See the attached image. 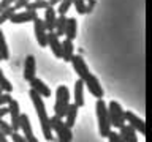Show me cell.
Masks as SVG:
<instances>
[{"label": "cell", "mask_w": 152, "mask_h": 142, "mask_svg": "<svg viewBox=\"0 0 152 142\" xmlns=\"http://www.w3.org/2000/svg\"><path fill=\"white\" fill-rule=\"evenodd\" d=\"M28 96H30L33 106H35V112L38 115V120H40V126H41L43 136H45L46 141H52V130L49 126V117H48V112H46V107H45V103H43L41 95L37 93L33 88H30Z\"/></svg>", "instance_id": "cell-1"}, {"label": "cell", "mask_w": 152, "mask_h": 142, "mask_svg": "<svg viewBox=\"0 0 152 142\" xmlns=\"http://www.w3.org/2000/svg\"><path fill=\"white\" fill-rule=\"evenodd\" d=\"M95 112H97V118H98V130H100V136L106 137L108 133L111 131V123H109V117H108V106L103 101V98L97 99L95 104Z\"/></svg>", "instance_id": "cell-2"}, {"label": "cell", "mask_w": 152, "mask_h": 142, "mask_svg": "<svg viewBox=\"0 0 152 142\" xmlns=\"http://www.w3.org/2000/svg\"><path fill=\"white\" fill-rule=\"evenodd\" d=\"M49 126L51 130L57 134V139L60 142H71L73 141V133H71V128L65 125L64 118H60L59 115H52L49 118Z\"/></svg>", "instance_id": "cell-3"}, {"label": "cell", "mask_w": 152, "mask_h": 142, "mask_svg": "<svg viewBox=\"0 0 152 142\" xmlns=\"http://www.w3.org/2000/svg\"><path fill=\"white\" fill-rule=\"evenodd\" d=\"M70 104V90L65 85H59L56 90V104H54V114L60 118L65 117V112Z\"/></svg>", "instance_id": "cell-4"}, {"label": "cell", "mask_w": 152, "mask_h": 142, "mask_svg": "<svg viewBox=\"0 0 152 142\" xmlns=\"http://www.w3.org/2000/svg\"><path fill=\"white\" fill-rule=\"evenodd\" d=\"M108 117H109V123L114 128H121L122 125H125V118H124V109L117 101H113L108 104Z\"/></svg>", "instance_id": "cell-5"}, {"label": "cell", "mask_w": 152, "mask_h": 142, "mask_svg": "<svg viewBox=\"0 0 152 142\" xmlns=\"http://www.w3.org/2000/svg\"><path fill=\"white\" fill-rule=\"evenodd\" d=\"M33 30H35V36H37V41L41 47H46L48 46V30L45 27V21L40 17H35L33 19Z\"/></svg>", "instance_id": "cell-6"}, {"label": "cell", "mask_w": 152, "mask_h": 142, "mask_svg": "<svg viewBox=\"0 0 152 142\" xmlns=\"http://www.w3.org/2000/svg\"><path fill=\"white\" fill-rule=\"evenodd\" d=\"M70 62L73 63V68H75V71H76V74H78V78L79 79H83V80H86L90 76V71H89V66L86 65V60L83 59L81 55H71V59H70Z\"/></svg>", "instance_id": "cell-7"}, {"label": "cell", "mask_w": 152, "mask_h": 142, "mask_svg": "<svg viewBox=\"0 0 152 142\" xmlns=\"http://www.w3.org/2000/svg\"><path fill=\"white\" fill-rule=\"evenodd\" d=\"M124 118H125V122L132 128H135L136 133H140V134H146V123H144L142 118H140L138 115H135V114L130 112V111H124Z\"/></svg>", "instance_id": "cell-8"}, {"label": "cell", "mask_w": 152, "mask_h": 142, "mask_svg": "<svg viewBox=\"0 0 152 142\" xmlns=\"http://www.w3.org/2000/svg\"><path fill=\"white\" fill-rule=\"evenodd\" d=\"M84 87L87 88L89 93L94 95L95 98H103V96H104V90L102 88V85H100L98 79L95 78L92 73H90V76L84 80Z\"/></svg>", "instance_id": "cell-9"}, {"label": "cell", "mask_w": 152, "mask_h": 142, "mask_svg": "<svg viewBox=\"0 0 152 142\" xmlns=\"http://www.w3.org/2000/svg\"><path fill=\"white\" fill-rule=\"evenodd\" d=\"M19 130H22L24 137H26V142H38L37 137L33 136L32 125H30V120H28L27 114H21V117H19Z\"/></svg>", "instance_id": "cell-10"}, {"label": "cell", "mask_w": 152, "mask_h": 142, "mask_svg": "<svg viewBox=\"0 0 152 142\" xmlns=\"http://www.w3.org/2000/svg\"><path fill=\"white\" fill-rule=\"evenodd\" d=\"M8 114L11 115V128L13 131H19V117H21V111H19V103L16 99H11L8 104Z\"/></svg>", "instance_id": "cell-11"}, {"label": "cell", "mask_w": 152, "mask_h": 142, "mask_svg": "<svg viewBox=\"0 0 152 142\" xmlns=\"http://www.w3.org/2000/svg\"><path fill=\"white\" fill-rule=\"evenodd\" d=\"M48 46L51 47L52 54H54L57 59H60L62 57V41H60V38L56 35L54 30L48 32Z\"/></svg>", "instance_id": "cell-12"}, {"label": "cell", "mask_w": 152, "mask_h": 142, "mask_svg": "<svg viewBox=\"0 0 152 142\" xmlns=\"http://www.w3.org/2000/svg\"><path fill=\"white\" fill-rule=\"evenodd\" d=\"M37 74V62L33 55H27L26 57V63H24V79L30 80L35 78Z\"/></svg>", "instance_id": "cell-13"}, {"label": "cell", "mask_w": 152, "mask_h": 142, "mask_svg": "<svg viewBox=\"0 0 152 142\" xmlns=\"http://www.w3.org/2000/svg\"><path fill=\"white\" fill-rule=\"evenodd\" d=\"M38 16L37 11H28V9H26V11H21V13H14L11 17H10V22L13 24H24V22H30L33 21Z\"/></svg>", "instance_id": "cell-14"}, {"label": "cell", "mask_w": 152, "mask_h": 142, "mask_svg": "<svg viewBox=\"0 0 152 142\" xmlns=\"http://www.w3.org/2000/svg\"><path fill=\"white\" fill-rule=\"evenodd\" d=\"M28 84H30V88H33L37 93H40L41 96H45V98H49L51 96V90H49V87H48L45 82H43V80L33 78V79L28 80Z\"/></svg>", "instance_id": "cell-15"}, {"label": "cell", "mask_w": 152, "mask_h": 142, "mask_svg": "<svg viewBox=\"0 0 152 142\" xmlns=\"http://www.w3.org/2000/svg\"><path fill=\"white\" fill-rule=\"evenodd\" d=\"M56 17H57V11L54 9V7H51V5H48L45 8V27L48 32L54 30V24H56Z\"/></svg>", "instance_id": "cell-16"}, {"label": "cell", "mask_w": 152, "mask_h": 142, "mask_svg": "<svg viewBox=\"0 0 152 142\" xmlns=\"http://www.w3.org/2000/svg\"><path fill=\"white\" fill-rule=\"evenodd\" d=\"M121 137H122V142H138V136H136V131L135 128H132L130 125H122L121 128Z\"/></svg>", "instance_id": "cell-17"}, {"label": "cell", "mask_w": 152, "mask_h": 142, "mask_svg": "<svg viewBox=\"0 0 152 142\" xmlns=\"http://www.w3.org/2000/svg\"><path fill=\"white\" fill-rule=\"evenodd\" d=\"M84 103V80L78 79L75 84V104L78 107H83Z\"/></svg>", "instance_id": "cell-18"}, {"label": "cell", "mask_w": 152, "mask_h": 142, "mask_svg": "<svg viewBox=\"0 0 152 142\" xmlns=\"http://www.w3.org/2000/svg\"><path fill=\"white\" fill-rule=\"evenodd\" d=\"M78 106L73 103V104H68V109L65 112V125L73 128L75 126V122H76V117H78Z\"/></svg>", "instance_id": "cell-19"}, {"label": "cell", "mask_w": 152, "mask_h": 142, "mask_svg": "<svg viewBox=\"0 0 152 142\" xmlns=\"http://www.w3.org/2000/svg\"><path fill=\"white\" fill-rule=\"evenodd\" d=\"M75 54V47H73V40H70V38H65L64 43H62V57L60 59H64V62H70L71 55Z\"/></svg>", "instance_id": "cell-20"}, {"label": "cell", "mask_w": 152, "mask_h": 142, "mask_svg": "<svg viewBox=\"0 0 152 142\" xmlns=\"http://www.w3.org/2000/svg\"><path fill=\"white\" fill-rule=\"evenodd\" d=\"M76 32H78V24H76V19L75 17H66L64 35L66 38H70V40H75V38H76Z\"/></svg>", "instance_id": "cell-21"}, {"label": "cell", "mask_w": 152, "mask_h": 142, "mask_svg": "<svg viewBox=\"0 0 152 142\" xmlns=\"http://www.w3.org/2000/svg\"><path fill=\"white\" fill-rule=\"evenodd\" d=\"M65 24H66V16L65 14H59V17H56V24H54V32L57 36H64L65 32Z\"/></svg>", "instance_id": "cell-22"}, {"label": "cell", "mask_w": 152, "mask_h": 142, "mask_svg": "<svg viewBox=\"0 0 152 142\" xmlns=\"http://www.w3.org/2000/svg\"><path fill=\"white\" fill-rule=\"evenodd\" d=\"M0 57H2V60L10 59V49H8V44H7V40H5L2 28H0Z\"/></svg>", "instance_id": "cell-23"}, {"label": "cell", "mask_w": 152, "mask_h": 142, "mask_svg": "<svg viewBox=\"0 0 152 142\" xmlns=\"http://www.w3.org/2000/svg\"><path fill=\"white\" fill-rule=\"evenodd\" d=\"M48 0H35V2H28L26 5V9L28 11H38V9H45L48 7Z\"/></svg>", "instance_id": "cell-24"}, {"label": "cell", "mask_w": 152, "mask_h": 142, "mask_svg": "<svg viewBox=\"0 0 152 142\" xmlns=\"http://www.w3.org/2000/svg\"><path fill=\"white\" fill-rule=\"evenodd\" d=\"M14 13H16V8H14L13 5L8 7V8H5V9H2V11H0V25H2L3 22L10 21V17H11Z\"/></svg>", "instance_id": "cell-25"}, {"label": "cell", "mask_w": 152, "mask_h": 142, "mask_svg": "<svg viewBox=\"0 0 152 142\" xmlns=\"http://www.w3.org/2000/svg\"><path fill=\"white\" fill-rule=\"evenodd\" d=\"M0 88H2L3 92H8V93L13 92V84L5 78V74H3L2 70H0Z\"/></svg>", "instance_id": "cell-26"}, {"label": "cell", "mask_w": 152, "mask_h": 142, "mask_svg": "<svg viewBox=\"0 0 152 142\" xmlns=\"http://www.w3.org/2000/svg\"><path fill=\"white\" fill-rule=\"evenodd\" d=\"M57 5H59V8H57L56 11L59 14H66V11L70 9V7L73 5V0H62V2L57 3Z\"/></svg>", "instance_id": "cell-27"}, {"label": "cell", "mask_w": 152, "mask_h": 142, "mask_svg": "<svg viewBox=\"0 0 152 142\" xmlns=\"http://www.w3.org/2000/svg\"><path fill=\"white\" fill-rule=\"evenodd\" d=\"M0 130L3 131L5 136H11V133H13L11 125H10V123H7L5 120H2V118H0Z\"/></svg>", "instance_id": "cell-28"}, {"label": "cell", "mask_w": 152, "mask_h": 142, "mask_svg": "<svg viewBox=\"0 0 152 142\" xmlns=\"http://www.w3.org/2000/svg\"><path fill=\"white\" fill-rule=\"evenodd\" d=\"M73 5L79 14H86V0H73Z\"/></svg>", "instance_id": "cell-29"}, {"label": "cell", "mask_w": 152, "mask_h": 142, "mask_svg": "<svg viewBox=\"0 0 152 142\" xmlns=\"http://www.w3.org/2000/svg\"><path fill=\"white\" fill-rule=\"evenodd\" d=\"M11 95H10L8 92H3L2 95H0V106H7V104L11 101Z\"/></svg>", "instance_id": "cell-30"}, {"label": "cell", "mask_w": 152, "mask_h": 142, "mask_svg": "<svg viewBox=\"0 0 152 142\" xmlns=\"http://www.w3.org/2000/svg\"><path fill=\"white\" fill-rule=\"evenodd\" d=\"M108 139L111 141V142H122V137H121V134H119V133H114L113 130L108 133Z\"/></svg>", "instance_id": "cell-31"}, {"label": "cell", "mask_w": 152, "mask_h": 142, "mask_svg": "<svg viewBox=\"0 0 152 142\" xmlns=\"http://www.w3.org/2000/svg\"><path fill=\"white\" fill-rule=\"evenodd\" d=\"M11 139H13L14 142H26V137H24L22 134H19L18 131H13V133H11Z\"/></svg>", "instance_id": "cell-32"}, {"label": "cell", "mask_w": 152, "mask_h": 142, "mask_svg": "<svg viewBox=\"0 0 152 142\" xmlns=\"http://www.w3.org/2000/svg\"><path fill=\"white\" fill-rule=\"evenodd\" d=\"M14 2H16V0H0V11L5 8H8V7H11Z\"/></svg>", "instance_id": "cell-33"}, {"label": "cell", "mask_w": 152, "mask_h": 142, "mask_svg": "<svg viewBox=\"0 0 152 142\" xmlns=\"http://www.w3.org/2000/svg\"><path fill=\"white\" fill-rule=\"evenodd\" d=\"M30 2V0H16L14 2V8L16 9H21V8H26V5Z\"/></svg>", "instance_id": "cell-34"}, {"label": "cell", "mask_w": 152, "mask_h": 142, "mask_svg": "<svg viewBox=\"0 0 152 142\" xmlns=\"http://www.w3.org/2000/svg\"><path fill=\"white\" fill-rule=\"evenodd\" d=\"M8 114V106H0V118H3Z\"/></svg>", "instance_id": "cell-35"}, {"label": "cell", "mask_w": 152, "mask_h": 142, "mask_svg": "<svg viewBox=\"0 0 152 142\" xmlns=\"http://www.w3.org/2000/svg\"><path fill=\"white\" fill-rule=\"evenodd\" d=\"M60 2H62V0H48V3H49L51 7H56V5L60 3Z\"/></svg>", "instance_id": "cell-36"}, {"label": "cell", "mask_w": 152, "mask_h": 142, "mask_svg": "<svg viewBox=\"0 0 152 142\" xmlns=\"http://www.w3.org/2000/svg\"><path fill=\"white\" fill-rule=\"evenodd\" d=\"M7 139H8V137L3 134V131H2V130H0V142H7Z\"/></svg>", "instance_id": "cell-37"}, {"label": "cell", "mask_w": 152, "mask_h": 142, "mask_svg": "<svg viewBox=\"0 0 152 142\" xmlns=\"http://www.w3.org/2000/svg\"><path fill=\"white\" fill-rule=\"evenodd\" d=\"M2 93H3V90H2V88H0V95H2Z\"/></svg>", "instance_id": "cell-38"}, {"label": "cell", "mask_w": 152, "mask_h": 142, "mask_svg": "<svg viewBox=\"0 0 152 142\" xmlns=\"http://www.w3.org/2000/svg\"><path fill=\"white\" fill-rule=\"evenodd\" d=\"M0 60H2V57H0Z\"/></svg>", "instance_id": "cell-39"}]
</instances>
